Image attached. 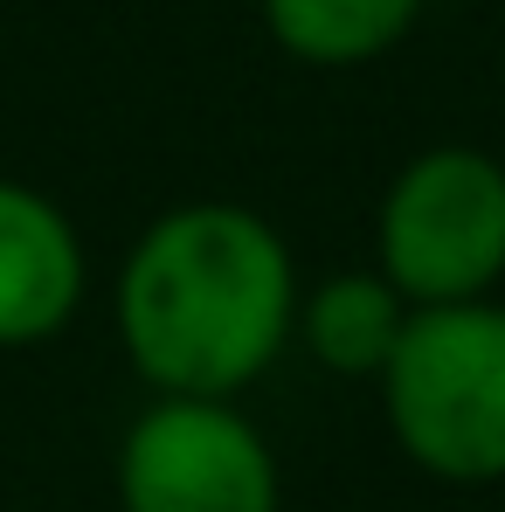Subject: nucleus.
Here are the masks:
<instances>
[{
	"mask_svg": "<svg viewBox=\"0 0 505 512\" xmlns=\"http://www.w3.org/2000/svg\"><path fill=\"white\" fill-rule=\"evenodd\" d=\"M298 277L284 236L236 201L160 215L118 270V340L180 402H222L284 353Z\"/></svg>",
	"mask_w": 505,
	"mask_h": 512,
	"instance_id": "obj_1",
	"label": "nucleus"
},
{
	"mask_svg": "<svg viewBox=\"0 0 505 512\" xmlns=\"http://www.w3.org/2000/svg\"><path fill=\"white\" fill-rule=\"evenodd\" d=\"M381 409L429 478H505V312L485 298L409 312L395 360L381 367Z\"/></svg>",
	"mask_w": 505,
	"mask_h": 512,
	"instance_id": "obj_2",
	"label": "nucleus"
},
{
	"mask_svg": "<svg viewBox=\"0 0 505 512\" xmlns=\"http://www.w3.org/2000/svg\"><path fill=\"white\" fill-rule=\"evenodd\" d=\"M381 277L409 312L478 305L505 277V167L478 146H436L381 201Z\"/></svg>",
	"mask_w": 505,
	"mask_h": 512,
	"instance_id": "obj_3",
	"label": "nucleus"
},
{
	"mask_svg": "<svg viewBox=\"0 0 505 512\" xmlns=\"http://www.w3.org/2000/svg\"><path fill=\"white\" fill-rule=\"evenodd\" d=\"M125 512H277L270 443L229 402L160 395L118 443Z\"/></svg>",
	"mask_w": 505,
	"mask_h": 512,
	"instance_id": "obj_4",
	"label": "nucleus"
},
{
	"mask_svg": "<svg viewBox=\"0 0 505 512\" xmlns=\"http://www.w3.org/2000/svg\"><path fill=\"white\" fill-rule=\"evenodd\" d=\"M84 305V243L70 215L21 187L0 180V346H42L56 340Z\"/></svg>",
	"mask_w": 505,
	"mask_h": 512,
	"instance_id": "obj_5",
	"label": "nucleus"
},
{
	"mask_svg": "<svg viewBox=\"0 0 505 512\" xmlns=\"http://www.w3.org/2000/svg\"><path fill=\"white\" fill-rule=\"evenodd\" d=\"M298 326H305L312 360H326L333 374H381L402 346L409 305L381 270H339L305 298Z\"/></svg>",
	"mask_w": 505,
	"mask_h": 512,
	"instance_id": "obj_6",
	"label": "nucleus"
},
{
	"mask_svg": "<svg viewBox=\"0 0 505 512\" xmlns=\"http://www.w3.org/2000/svg\"><path fill=\"white\" fill-rule=\"evenodd\" d=\"M422 0H263V21L277 35L284 56L346 70V63H374L381 49H395L416 28Z\"/></svg>",
	"mask_w": 505,
	"mask_h": 512,
	"instance_id": "obj_7",
	"label": "nucleus"
}]
</instances>
